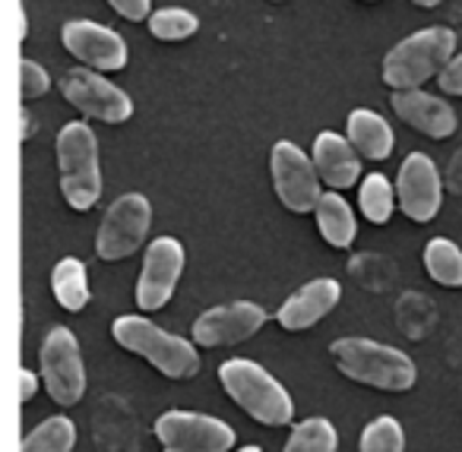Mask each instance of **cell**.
<instances>
[{
    "label": "cell",
    "mask_w": 462,
    "mask_h": 452,
    "mask_svg": "<svg viewBox=\"0 0 462 452\" xmlns=\"http://www.w3.org/2000/svg\"><path fill=\"white\" fill-rule=\"evenodd\" d=\"M329 357H333L336 370L342 376L361 383V386L383 389V392H405L418 380L415 361L405 351L383 342H374V338H361V336L336 338L329 345Z\"/></svg>",
    "instance_id": "6da1fadb"
},
{
    "label": "cell",
    "mask_w": 462,
    "mask_h": 452,
    "mask_svg": "<svg viewBox=\"0 0 462 452\" xmlns=\"http://www.w3.org/2000/svg\"><path fill=\"white\" fill-rule=\"evenodd\" d=\"M218 383L228 392V399L260 424L285 427L295 418V401L289 389L251 357H228L218 367Z\"/></svg>",
    "instance_id": "7a4b0ae2"
},
{
    "label": "cell",
    "mask_w": 462,
    "mask_h": 452,
    "mask_svg": "<svg viewBox=\"0 0 462 452\" xmlns=\"http://www.w3.org/2000/svg\"><path fill=\"white\" fill-rule=\"evenodd\" d=\"M111 336L124 351L143 357L146 364H152L162 376L168 380H190L199 374V351L197 342L165 332L162 326H155L146 317H117L111 326Z\"/></svg>",
    "instance_id": "3957f363"
},
{
    "label": "cell",
    "mask_w": 462,
    "mask_h": 452,
    "mask_svg": "<svg viewBox=\"0 0 462 452\" xmlns=\"http://www.w3.org/2000/svg\"><path fill=\"white\" fill-rule=\"evenodd\" d=\"M456 58V32L447 26H430L411 32L383 58V83L393 92L421 89L430 77H440Z\"/></svg>",
    "instance_id": "277c9868"
},
{
    "label": "cell",
    "mask_w": 462,
    "mask_h": 452,
    "mask_svg": "<svg viewBox=\"0 0 462 452\" xmlns=\"http://www.w3.org/2000/svg\"><path fill=\"white\" fill-rule=\"evenodd\" d=\"M60 190L70 209L89 212L102 199V161H98L96 130L83 121L64 124L58 134Z\"/></svg>",
    "instance_id": "5b68a950"
},
{
    "label": "cell",
    "mask_w": 462,
    "mask_h": 452,
    "mask_svg": "<svg viewBox=\"0 0 462 452\" xmlns=\"http://www.w3.org/2000/svg\"><path fill=\"white\" fill-rule=\"evenodd\" d=\"M42 380L51 395V401L70 408L86 395V364L79 342L67 326H51L42 338L39 351Z\"/></svg>",
    "instance_id": "8992f818"
},
{
    "label": "cell",
    "mask_w": 462,
    "mask_h": 452,
    "mask_svg": "<svg viewBox=\"0 0 462 452\" xmlns=\"http://www.w3.org/2000/svg\"><path fill=\"white\" fill-rule=\"evenodd\" d=\"M270 171H273V187H276L279 203L289 212H314L320 203V174L317 165L301 146H295L291 140H279L270 152Z\"/></svg>",
    "instance_id": "52a82bcc"
},
{
    "label": "cell",
    "mask_w": 462,
    "mask_h": 452,
    "mask_svg": "<svg viewBox=\"0 0 462 452\" xmlns=\"http://www.w3.org/2000/svg\"><path fill=\"white\" fill-rule=\"evenodd\" d=\"M152 225V206L143 193H124L121 199L108 206L96 235V254L105 263L127 260L140 244L146 241Z\"/></svg>",
    "instance_id": "ba28073f"
},
{
    "label": "cell",
    "mask_w": 462,
    "mask_h": 452,
    "mask_svg": "<svg viewBox=\"0 0 462 452\" xmlns=\"http://www.w3.org/2000/svg\"><path fill=\"white\" fill-rule=\"evenodd\" d=\"M155 437L165 449L178 452H231L235 430L216 414L203 411H165L155 420Z\"/></svg>",
    "instance_id": "9c48e42d"
},
{
    "label": "cell",
    "mask_w": 462,
    "mask_h": 452,
    "mask_svg": "<svg viewBox=\"0 0 462 452\" xmlns=\"http://www.w3.org/2000/svg\"><path fill=\"white\" fill-rule=\"evenodd\" d=\"M60 92L73 108L102 124H124L134 117V102H130L127 92L111 79H105L102 73L89 70V67L67 70L60 77Z\"/></svg>",
    "instance_id": "30bf717a"
},
{
    "label": "cell",
    "mask_w": 462,
    "mask_h": 452,
    "mask_svg": "<svg viewBox=\"0 0 462 452\" xmlns=\"http://www.w3.org/2000/svg\"><path fill=\"white\" fill-rule=\"evenodd\" d=\"M184 272V244L178 237H155L143 256L140 281H136V307L155 313L171 300L174 288Z\"/></svg>",
    "instance_id": "8fae6325"
},
{
    "label": "cell",
    "mask_w": 462,
    "mask_h": 452,
    "mask_svg": "<svg viewBox=\"0 0 462 452\" xmlns=\"http://www.w3.org/2000/svg\"><path fill=\"white\" fill-rule=\"evenodd\" d=\"M266 326V310L254 300H231L203 310L193 319V342L199 348H222V345H238L257 336Z\"/></svg>",
    "instance_id": "7c38bea8"
},
{
    "label": "cell",
    "mask_w": 462,
    "mask_h": 452,
    "mask_svg": "<svg viewBox=\"0 0 462 452\" xmlns=\"http://www.w3.org/2000/svg\"><path fill=\"white\" fill-rule=\"evenodd\" d=\"M60 39L67 51L89 70L117 73L127 67V42L108 26H98L92 20H70Z\"/></svg>",
    "instance_id": "4fadbf2b"
},
{
    "label": "cell",
    "mask_w": 462,
    "mask_h": 452,
    "mask_svg": "<svg viewBox=\"0 0 462 452\" xmlns=\"http://www.w3.org/2000/svg\"><path fill=\"white\" fill-rule=\"evenodd\" d=\"M396 199H399V209L411 222H430L440 212L443 203L440 174H437V165L424 152L405 155V161L399 165Z\"/></svg>",
    "instance_id": "5bb4252c"
},
{
    "label": "cell",
    "mask_w": 462,
    "mask_h": 452,
    "mask_svg": "<svg viewBox=\"0 0 462 452\" xmlns=\"http://www.w3.org/2000/svg\"><path fill=\"white\" fill-rule=\"evenodd\" d=\"M393 111H396L399 121H405L411 130L430 136V140H447L456 134V111L447 98H437L424 89H405L393 92L390 98Z\"/></svg>",
    "instance_id": "9a60e30c"
},
{
    "label": "cell",
    "mask_w": 462,
    "mask_h": 452,
    "mask_svg": "<svg viewBox=\"0 0 462 452\" xmlns=\"http://www.w3.org/2000/svg\"><path fill=\"white\" fill-rule=\"evenodd\" d=\"M342 298V285L336 279H314L291 291L276 310V323L285 332H304L317 326Z\"/></svg>",
    "instance_id": "2e32d148"
},
{
    "label": "cell",
    "mask_w": 462,
    "mask_h": 452,
    "mask_svg": "<svg viewBox=\"0 0 462 452\" xmlns=\"http://www.w3.org/2000/svg\"><path fill=\"white\" fill-rule=\"evenodd\" d=\"M314 165L323 184H329V190H348L355 187V180L361 178V161L358 149L348 143V136H339L333 130H323L314 140Z\"/></svg>",
    "instance_id": "e0dca14e"
},
{
    "label": "cell",
    "mask_w": 462,
    "mask_h": 452,
    "mask_svg": "<svg viewBox=\"0 0 462 452\" xmlns=\"http://www.w3.org/2000/svg\"><path fill=\"white\" fill-rule=\"evenodd\" d=\"M348 130V143L358 149V155L371 161H383L393 155V146H396V136H393V127L371 108H355L346 121Z\"/></svg>",
    "instance_id": "ac0fdd59"
},
{
    "label": "cell",
    "mask_w": 462,
    "mask_h": 452,
    "mask_svg": "<svg viewBox=\"0 0 462 452\" xmlns=\"http://www.w3.org/2000/svg\"><path fill=\"white\" fill-rule=\"evenodd\" d=\"M317 216V228H320V237L336 250H346L355 244V235H358V222H355V212L348 206V199L339 197V190H327L320 197L314 209Z\"/></svg>",
    "instance_id": "d6986e66"
},
{
    "label": "cell",
    "mask_w": 462,
    "mask_h": 452,
    "mask_svg": "<svg viewBox=\"0 0 462 452\" xmlns=\"http://www.w3.org/2000/svg\"><path fill=\"white\" fill-rule=\"evenodd\" d=\"M51 291L58 304L70 313L86 310L89 304V275H86V263L77 256H64L51 272Z\"/></svg>",
    "instance_id": "ffe728a7"
},
{
    "label": "cell",
    "mask_w": 462,
    "mask_h": 452,
    "mask_svg": "<svg viewBox=\"0 0 462 452\" xmlns=\"http://www.w3.org/2000/svg\"><path fill=\"white\" fill-rule=\"evenodd\" d=\"M424 269L443 288H462V250L447 237L424 244Z\"/></svg>",
    "instance_id": "44dd1931"
},
{
    "label": "cell",
    "mask_w": 462,
    "mask_h": 452,
    "mask_svg": "<svg viewBox=\"0 0 462 452\" xmlns=\"http://www.w3.org/2000/svg\"><path fill=\"white\" fill-rule=\"evenodd\" d=\"M73 446H77V424L67 414H54L23 439L20 452H73Z\"/></svg>",
    "instance_id": "7402d4cb"
},
{
    "label": "cell",
    "mask_w": 462,
    "mask_h": 452,
    "mask_svg": "<svg viewBox=\"0 0 462 452\" xmlns=\"http://www.w3.org/2000/svg\"><path fill=\"white\" fill-rule=\"evenodd\" d=\"M396 203H399L396 187H393L383 174H367V178L361 180L358 206H361V212H365L367 222L386 225V222H390V216H393V209H396Z\"/></svg>",
    "instance_id": "603a6c76"
},
{
    "label": "cell",
    "mask_w": 462,
    "mask_h": 452,
    "mask_svg": "<svg viewBox=\"0 0 462 452\" xmlns=\"http://www.w3.org/2000/svg\"><path fill=\"white\" fill-rule=\"evenodd\" d=\"M339 449V433L329 418H304L291 430L282 452H336Z\"/></svg>",
    "instance_id": "cb8c5ba5"
},
{
    "label": "cell",
    "mask_w": 462,
    "mask_h": 452,
    "mask_svg": "<svg viewBox=\"0 0 462 452\" xmlns=\"http://www.w3.org/2000/svg\"><path fill=\"white\" fill-rule=\"evenodd\" d=\"M358 452H405V430L393 414H380L361 433Z\"/></svg>",
    "instance_id": "d4e9b609"
},
{
    "label": "cell",
    "mask_w": 462,
    "mask_h": 452,
    "mask_svg": "<svg viewBox=\"0 0 462 452\" xmlns=\"http://www.w3.org/2000/svg\"><path fill=\"white\" fill-rule=\"evenodd\" d=\"M197 29H199L197 14H190L184 7H165L149 16V32L162 42H184L190 35H197Z\"/></svg>",
    "instance_id": "484cf974"
},
{
    "label": "cell",
    "mask_w": 462,
    "mask_h": 452,
    "mask_svg": "<svg viewBox=\"0 0 462 452\" xmlns=\"http://www.w3.org/2000/svg\"><path fill=\"white\" fill-rule=\"evenodd\" d=\"M51 89V77H48V70L42 64H35V60H20V92L26 102H32V98H42L45 92Z\"/></svg>",
    "instance_id": "4316f807"
},
{
    "label": "cell",
    "mask_w": 462,
    "mask_h": 452,
    "mask_svg": "<svg viewBox=\"0 0 462 452\" xmlns=\"http://www.w3.org/2000/svg\"><path fill=\"white\" fill-rule=\"evenodd\" d=\"M437 83H440V89L447 92V96H459L462 98V54H456V58L449 60L447 70L437 77Z\"/></svg>",
    "instance_id": "83f0119b"
},
{
    "label": "cell",
    "mask_w": 462,
    "mask_h": 452,
    "mask_svg": "<svg viewBox=\"0 0 462 452\" xmlns=\"http://www.w3.org/2000/svg\"><path fill=\"white\" fill-rule=\"evenodd\" d=\"M111 10H115L117 16H124V20L130 23H140V20H149V0H108Z\"/></svg>",
    "instance_id": "f1b7e54d"
},
{
    "label": "cell",
    "mask_w": 462,
    "mask_h": 452,
    "mask_svg": "<svg viewBox=\"0 0 462 452\" xmlns=\"http://www.w3.org/2000/svg\"><path fill=\"white\" fill-rule=\"evenodd\" d=\"M35 392H39V376H35L32 370L23 367L20 370V399L23 401H32Z\"/></svg>",
    "instance_id": "f546056e"
},
{
    "label": "cell",
    "mask_w": 462,
    "mask_h": 452,
    "mask_svg": "<svg viewBox=\"0 0 462 452\" xmlns=\"http://www.w3.org/2000/svg\"><path fill=\"white\" fill-rule=\"evenodd\" d=\"M29 136V115H26V108H23V134H20V140H26Z\"/></svg>",
    "instance_id": "4dcf8cb0"
},
{
    "label": "cell",
    "mask_w": 462,
    "mask_h": 452,
    "mask_svg": "<svg viewBox=\"0 0 462 452\" xmlns=\"http://www.w3.org/2000/svg\"><path fill=\"white\" fill-rule=\"evenodd\" d=\"M415 4H418V7H437V4H440V0H415Z\"/></svg>",
    "instance_id": "1f68e13d"
},
{
    "label": "cell",
    "mask_w": 462,
    "mask_h": 452,
    "mask_svg": "<svg viewBox=\"0 0 462 452\" xmlns=\"http://www.w3.org/2000/svg\"><path fill=\"white\" fill-rule=\"evenodd\" d=\"M238 452H263V449H260V446H241Z\"/></svg>",
    "instance_id": "d6a6232c"
},
{
    "label": "cell",
    "mask_w": 462,
    "mask_h": 452,
    "mask_svg": "<svg viewBox=\"0 0 462 452\" xmlns=\"http://www.w3.org/2000/svg\"><path fill=\"white\" fill-rule=\"evenodd\" d=\"M165 452H178V449H165Z\"/></svg>",
    "instance_id": "836d02e7"
},
{
    "label": "cell",
    "mask_w": 462,
    "mask_h": 452,
    "mask_svg": "<svg viewBox=\"0 0 462 452\" xmlns=\"http://www.w3.org/2000/svg\"><path fill=\"white\" fill-rule=\"evenodd\" d=\"M365 4H374V0H365Z\"/></svg>",
    "instance_id": "e575fe53"
},
{
    "label": "cell",
    "mask_w": 462,
    "mask_h": 452,
    "mask_svg": "<svg viewBox=\"0 0 462 452\" xmlns=\"http://www.w3.org/2000/svg\"><path fill=\"white\" fill-rule=\"evenodd\" d=\"M273 4H279V0H273Z\"/></svg>",
    "instance_id": "d590c367"
}]
</instances>
